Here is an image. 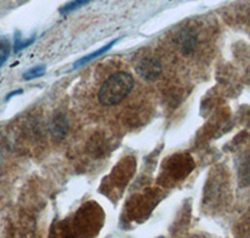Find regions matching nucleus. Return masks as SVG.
Masks as SVG:
<instances>
[{
	"mask_svg": "<svg viewBox=\"0 0 250 238\" xmlns=\"http://www.w3.org/2000/svg\"><path fill=\"white\" fill-rule=\"evenodd\" d=\"M134 88V78L126 71H117L105 79L98 92V100L104 107H113L131 93Z\"/></svg>",
	"mask_w": 250,
	"mask_h": 238,
	"instance_id": "f257e3e1",
	"label": "nucleus"
},
{
	"mask_svg": "<svg viewBox=\"0 0 250 238\" xmlns=\"http://www.w3.org/2000/svg\"><path fill=\"white\" fill-rule=\"evenodd\" d=\"M135 71L146 82H153L160 77L163 71L162 63L155 58H144L135 66Z\"/></svg>",
	"mask_w": 250,
	"mask_h": 238,
	"instance_id": "f03ea898",
	"label": "nucleus"
},
{
	"mask_svg": "<svg viewBox=\"0 0 250 238\" xmlns=\"http://www.w3.org/2000/svg\"><path fill=\"white\" fill-rule=\"evenodd\" d=\"M178 44L183 54L189 55L193 53L198 47V35L193 30H184L178 37Z\"/></svg>",
	"mask_w": 250,
	"mask_h": 238,
	"instance_id": "7ed1b4c3",
	"label": "nucleus"
},
{
	"mask_svg": "<svg viewBox=\"0 0 250 238\" xmlns=\"http://www.w3.org/2000/svg\"><path fill=\"white\" fill-rule=\"evenodd\" d=\"M69 131V122L64 114L59 113L53 118L51 122V134L57 139H62Z\"/></svg>",
	"mask_w": 250,
	"mask_h": 238,
	"instance_id": "20e7f679",
	"label": "nucleus"
},
{
	"mask_svg": "<svg viewBox=\"0 0 250 238\" xmlns=\"http://www.w3.org/2000/svg\"><path fill=\"white\" fill-rule=\"evenodd\" d=\"M118 40H119V39H114L113 42L108 43V44L103 47V48H99V49H98V50H95V51H93V53L88 54V55H85V57H83L82 59H79V60H78V62L74 63V66H73V68L78 69V68H79V67H82V66H84V64H86V63L91 62V60H94V59H95V58L100 57L102 54L106 53V51H108L109 49L113 48V47L115 46V44H117Z\"/></svg>",
	"mask_w": 250,
	"mask_h": 238,
	"instance_id": "39448f33",
	"label": "nucleus"
},
{
	"mask_svg": "<svg viewBox=\"0 0 250 238\" xmlns=\"http://www.w3.org/2000/svg\"><path fill=\"white\" fill-rule=\"evenodd\" d=\"M35 40V34L33 35L31 38L29 39H23L21 38V33L20 31H15V35H14V53H19L20 50H23V49L28 48L30 44H33Z\"/></svg>",
	"mask_w": 250,
	"mask_h": 238,
	"instance_id": "423d86ee",
	"label": "nucleus"
},
{
	"mask_svg": "<svg viewBox=\"0 0 250 238\" xmlns=\"http://www.w3.org/2000/svg\"><path fill=\"white\" fill-rule=\"evenodd\" d=\"M93 0H71L69 3H66L65 5L62 6L60 9V14H69V13L74 12V10H78L82 6H85L86 4H89Z\"/></svg>",
	"mask_w": 250,
	"mask_h": 238,
	"instance_id": "0eeeda50",
	"label": "nucleus"
},
{
	"mask_svg": "<svg viewBox=\"0 0 250 238\" xmlns=\"http://www.w3.org/2000/svg\"><path fill=\"white\" fill-rule=\"evenodd\" d=\"M239 181L243 186H250V156L245 159L239 169Z\"/></svg>",
	"mask_w": 250,
	"mask_h": 238,
	"instance_id": "6e6552de",
	"label": "nucleus"
},
{
	"mask_svg": "<svg viewBox=\"0 0 250 238\" xmlns=\"http://www.w3.org/2000/svg\"><path fill=\"white\" fill-rule=\"evenodd\" d=\"M10 42L6 38H1L0 39V67H3L4 63L8 60L9 55H10Z\"/></svg>",
	"mask_w": 250,
	"mask_h": 238,
	"instance_id": "1a4fd4ad",
	"label": "nucleus"
},
{
	"mask_svg": "<svg viewBox=\"0 0 250 238\" xmlns=\"http://www.w3.org/2000/svg\"><path fill=\"white\" fill-rule=\"evenodd\" d=\"M45 74V66H37L34 68H30L28 71L23 74V78L25 80H31L35 79V78L43 77Z\"/></svg>",
	"mask_w": 250,
	"mask_h": 238,
	"instance_id": "9d476101",
	"label": "nucleus"
},
{
	"mask_svg": "<svg viewBox=\"0 0 250 238\" xmlns=\"http://www.w3.org/2000/svg\"><path fill=\"white\" fill-rule=\"evenodd\" d=\"M21 93H23V91H21V89H19V91H14V92H12V93H9L8 95H6L5 100H9V99H10V98H12V96L18 95V94H21Z\"/></svg>",
	"mask_w": 250,
	"mask_h": 238,
	"instance_id": "9b49d317",
	"label": "nucleus"
}]
</instances>
